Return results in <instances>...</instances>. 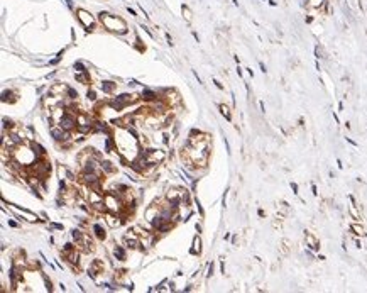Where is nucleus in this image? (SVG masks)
Returning a JSON list of instances; mask_svg holds the SVG:
<instances>
[{
  "label": "nucleus",
  "mask_w": 367,
  "mask_h": 293,
  "mask_svg": "<svg viewBox=\"0 0 367 293\" xmlns=\"http://www.w3.org/2000/svg\"><path fill=\"white\" fill-rule=\"evenodd\" d=\"M212 275H213V263L208 266V276H212Z\"/></svg>",
  "instance_id": "25"
},
{
  "label": "nucleus",
  "mask_w": 367,
  "mask_h": 293,
  "mask_svg": "<svg viewBox=\"0 0 367 293\" xmlns=\"http://www.w3.org/2000/svg\"><path fill=\"white\" fill-rule=\"evenodd\" d=\"M100 21L103 24L108 31H113V32H119V34H125L127 32V24L122 21L120 17H115V16H110V14H100Z\"/></svg>",
  "instance_id": "1"
},
{
  "label": "nucleus",
  "mask_w": 367,
  "mask_h": 293,
  "mask_svg": "<svg viewBox=\"0 0 367 293\" xmlns=\"http://www.w3.org/2000/svg\"><path fill=\"white\" fill-rule=\"evenodd\" d=\"M31 147H32V151H34V154H36V159L46 158V149H44L41 144H37V142H31Z\"/></svg>",
  "instance_id": "7"
},
{
  "label": "nucleus",
  "mask_w": 367,
  "mask_h": 293,
  "mask_svg": "<svg viewBox=\"0 0 367 293\" xmlns=\"http://www.w3.org/2000/svg\"><path fill=\"white\" fill-rule=\"evenodd\" d=\"M142 98L146 100V102H156V100H159V93L152 92V90L144 88V92H142Z\"/></svg>",
  "instance_id": "8"
},
{
  "label": "nucleus",
  "mask_w": 367,
  "mask_h": 293,
  "mask_svg": "<svg viewBox=\"0 0 367 293\" xmlns=\"http://www.w3.org/2000/svg\"><path fill=\"white\" fill-rule=\"evenodd\" d=\"M306 239H308V242H310V246L313 247V249H316V247H318V244H316V241H315V237H313V236H311V234H308V236H306Z\"/></svg>",
  "instance_id": "18"
},
{
  "label": "nucleus",
  "mask_w": 367,
  "mask_h": 293,
  "mask_svg": "<svg viewBox=\"0 0 367 293\" xmlns=\"http://www.w3.org/2000/svg\"><path fill=\"white\" fill-rule=\"evenodd\" d=\"M117 83H113V81H103L102 83V90H103L105 93H112L113 90H115Z\"/></svg>",
  "instance_id": "13"
},
{
  "label": "nucleus",
  "mask_w": 367,
  "mask_h": 293,
  "mask_svg": "<svg viewBox=\"0 0 367 293\" xmlns=\"http://www.w3.org/2000/svg\"><path fill=\"white\" fill-rule=\"evenodd\" d=\"M51 136L54 141L58 142H66V141H71V134L68 131H64L61 126H54L51 127Z\"/></svg>",
  "instance_id": "4"
},
{
  "label": "nucleus",
  "mask_w": 367,
  "mask_h": 293,
  "mask_svg": "<svg viewBox=\"0 0 367 293\" xmlns=\"http://www.w3.org/2000/svg\"><path fill=\"white\" fill-rule=\"evenodd\" d=\"M105 271V266H103V261H100V259H95L91 264H90L88 268V276L90 278H97V275H100V273H103Z\"/></svg>",
  "instance_id": "6"
},
{
  "label": "nucleus",
  "mask_w": 367,
  "mask_h": 293,
  "mask_svg": "<svg viewBox=\"0 0 367 293\" xmlns=\"http://www.w3.org/2000/svg\"><path fill=\"white\" fill-rule=\"evenodd\" d=\"M42 278H44V283H46V290H49V292H51V290H52V286H51V280H47L46 275H42Z\"/></svg>",
  "instance_id": "21"
},
{
  "label": "nucleus",
  "mask_w": 367,
  "mask_h": 293,
  "mask_svg": "<svg viewBox=\"0 0 367 293\" xmlns=\"http://www.w3.org/2000/svg\"><path fill=\"white\" fill-rule=\"evenodd\" d=\"M220 110H222V114L230 121V110H228V107H227V105H220Z\"/></svg>",
  "instance_id": "19"
},
{
  "label": "nucleus",
  "mask_w": 367,
  "mask_h": 293,
  "mask_svg": "<svg viewBox=\"0 0 367 293\" xmlns=\"http://www.w3.org/2000/svg\"><path fill=\"white\" fill-rule=\"evenodd\" d=\"M136 100H137V97H136V95L124 93V95H119L117 98L110 100V107H112V109H115V110H120V109H124L125 105L132 104V102H136Z\"/></svg>",
  "instance_id": "2"
},
{
  "label": "nucleus",
  "mask_w": 367,
  "mask_h": 293,
  "mask_svg": "<svg viewBox=\"0 0 367 293\" xmlns=\"http://www.w3.org/2000/svg\"><path fill=\"white\" fill-rule=\"evenodd\" d=\"M66 93H68V98H73V100H76L78 98V92L74 88H71V87H68V90H66Z\"/></svg>",
  "instance_id": "16"
},
{
  "label": "nucleus",
  "mask_w": 367,
  "mask_h": 293,
  "mask_svg": "<svg viewBox=\"0 0 367 293\" xmlns=\"http://www.w3.org/2000/svg\"><path fill=\"white\" fill-rule=\"evenodd\" d=\"M86 95H88V100H95V98H97V95H95L93 90H88V93H86Z\"/></svg>",
  "instance_id": "22"
},
{
  "label": "nucleus",
  "mask_w": 367,
  "mask_h": 293,
  "mask_svg": "<svg viewBox=\"0 0 367 293\" xmlns=\"http://www.w3.org/2000/svg\"><path fill=\"white\" fill-rule=\"evenodd\" d=\"M93 232H95V236H97V239H100V241H103L105 237H107L105 227L102 224H93Z\"/></svg>",
  "instance_id": "9"
},
{
  "label": "nucleus",
  "mask_w": 367,
  "mask_h": 293,
  "mask_svg": "<svg viewBox=\"0 0 367 293\" xmlns=\"http://www.w3.org/2000/svg\"><path fill=\"white\" fill-rule=\"evenodd\" d=\"M113 256H115L119 261H124V259H125V251H124V247H122V246H115V247H113Z\"/></svg>",
  "instance_id": "12"
},
{
  "label": "nucleus",
  "mask_w": 367,
  "mask_h": 293,
  "mask_svg": "<svg viewBox=\"0 0 367 293\" xmlns=\"http://www.w3.org/2000/svg\"><path fill=\"white\" fill-rule=\"evenodd\" d=\"M2 95H4V97H2V102H10L12 104V102L17 100V97H14V95H15L14 92H4Z\"/></svg>",
  "instance_id": "14"
},
{
  "label": "nucleus",
  "mask_w": 367,
  "mask_h": 293,
  "mask_svg": "<svg viewBox=\"0 0 367 293\" xmlns=\"http://www.w3.org/2000/svg\"><path fill=\"white\" fill-rule=\"evenodd\" d=\"M74 70H76V71H88V70L83 66V63H80V61H76V63H74Z\"/></svg>",
  "instance_id": "20"
},
{
  "label": "nucleus",
  "mask_w": 367,
  "mask_h": 293,
  "mask_svg": "<svg viewBox=\"0 0 367 293\" xmlns=\"http://www.w3.org/2000/svg\"><path fill=\"white\" fill-rule=\"evenodd\" d=\"M183 14H184V16H186V19H188V21H191V16H189V10H188V9H186V7H183Z\"/></svg>",
  "instance_id": "23"
},
{
  "label": "nucleus",
  "mask_w": 367,
  "mask_h": 293,
  "mask_svg": "<svg viewBox=\"0 0 367 293\" xmlns=\"http://www.w3.org/2000/svg\"><path fill=\"white\" fill-rule=\"evenodd\" d=\"M112 146H113L112 137H107V139H105V152H112Z\"/></svg>",
  "instance_id": "17"
},
{
  "label": "nucleus",
  "mask_w": 367,
  "mask_h": 293,
  "mask_svg": "<svg viewBox=\"0 0 367 293\" xmlns=\"http://www.w3.org/2000/svg\"><path fill=\"white\" fill-rule=\"evenodd\" d=\"M141 154H144L147 159V163L149 164H157V163H161L166 158V154H164V151H159V149H146L144 152H141Z\"/></svg>",
  "instance_id": "3"
},
{
  "label": "nucleus",
  "mask_w": 367,
  "mask_h": 293,
  "mask_svg": "<svg viewBox=\"0 0 367 293\" xmlns=\"http://www.w3.org/2000/svg\"><path fill=\"white\" fill-rule=\"evenodd\" d=\"M76 16H78V21L86 27V31H91L95 27V19L86 10H76Z\"/></svg>",
  "instance_id": "5"
},
{
  "label": "nucleus",
  "mask_w": 367,
  "mask_h": 293,
  "mask_svg": "<svg viewBox=\"0 0 367 293\" xmlns=\"http://www.w3.org/2000/svg\"><path fill=\"white\" fill-rule=\"evenodd\" d=\"M100 166H102L103 173H107V175H112V173H115V169H117V168L113 166L110 161H102V163H100Z\"/></svg>",
  "instance_id": "11"
},
{
  "label": "nucleus",
  "mask_w": 367,
  "mask_h": 293,
  "mask_svg": "<svg viewBox=\"0 0 367 293\" xmlns=\"http://www.w3.org/2000/svg\"><path fill=\"white\" fill-rule=\"evenodd\" d=\"M74 78H76V81H80V83H83V85H88L90 83L88 71H76V73H74Z\"/></svg>",
  "instance_id": "10"
},
{
  "label": "nucleus",
  "mask_w": 367,
  "mask_h": 293,
  "mask_svg": "<svg viewBox=\"0 0 367 293\" xmlns=\"http://www.w3.org/2000/svg\"><path fill=\"white\" fill-rule=\"evenodd\" d=\"M200 251H201V241H200V237L196 236V237H195V241H193V249H191V254H196V252L200 254Z\"/></svg>",
  "instance_id": "15"
},
{
  "label": "nucleus",
  "mask_w": 367,
  "mask_h": 293,
  "mask_svg": "<svg viewBox=\"0 0 367 293\" xmlns=\"http://www.w3.org/2000/svg\"><path fill=\"white\" fill-rule=\"evenodd\" d=\"M52 229H58V230H63V224H51Z\"/></svg>",
  "instance_id": "24"
}]
</instances>
